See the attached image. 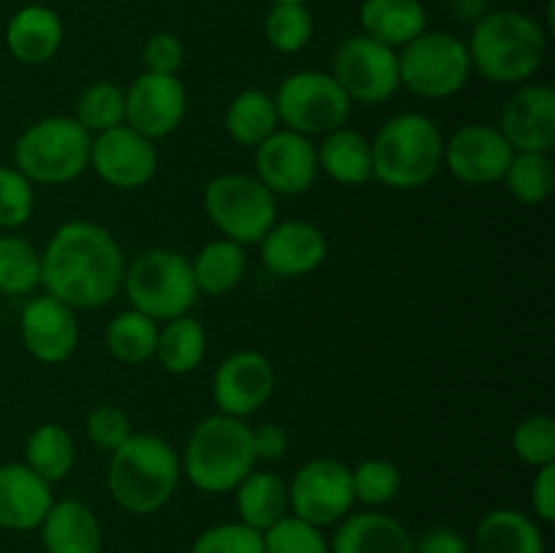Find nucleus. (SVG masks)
<instances>
[{"instance_id":"nucleus-1","label":"nucleus","mask_w":555,"mask_h":553,"mask_svg":"<svg viewBox=\"0 0 555 553\" xmlns=\"http://www.w3.org/2000/svg\"><path fill=\"white\" fill-rule=\"evenodd\" d=\"M128 260L108 228L70 220L52 233L41 253V285L47 296L70 309H98L122 293Z\"/></svg>"},{"instance_id":"nucleus-2","label":"nucleus","mask_w":555,"mask_h":553,"mask_svg":"<svg viewBox=\"0 0 555 553\" xmlns=\"http://www.w3.org/2000/svg\"><path fill=\"white\" fill-rule=\"evenodd\" d=\"M472 70L493 85H526L547 57V30L524 11H488L466 41Z\"/></svg>"},{"instance_id":"nucleus-3","label":"nucleus","mask_w":555,"mask_h":553,"mask_svg":"<svg viewBox=\"0 0 555 553\" xmlns=\"http://www.w3.org/2000/svg\"><path fill=\"white\" fill-rule=\"evenodd\" d=\"M108 455V493L125 513L152 515L171 502L182 480V461L171 442L157 434H130Z\"/></svg>"},{"instance_id":"nucleus-4","label":"nucleus","mask_w":555,"mask_h":553,"mask_svg":"<svg viewBox=\"0 0 555 553\" xmlns=\"http://www.w3.org/2000/svg\"><path fill=\"white\" fill-rule=\"evenodd\" d=\"M442 160V130L421 112L396 114L372 139V179L390 190L426 188L439 173Z\"/></svg>"},{"instance_id":"nucleus-5","label":"nucleus","mask_w":555,"mask_h":553,"mask_svg":"<svg viewBox=\"0 0 555 553\" xmlns=\"http://www.w3.org/2000/svg\"><path fill=\"white\" fill-rule=\"evenodd\" d=\"M182 475L204 493H231L255 470L253 428L242 417L206 415L184 442Z\"/></svg>"},{"instance_id":"nucleus-6","label":"nucleus","mask_w":555,"mask_h":553,"mask_svg":"<svg viewBox=\"0 0 555 553\" xmlns=\"http://www.w3.org/2000/svg\"><path fill=\"white\" fill-rule=\"evenodd\" d=\"M122 291L130 309L146 314L155 323L190 314L198 301L193 266L179 249L150 247L135 255L125 269Z\"/></svg>"},{"instance_id":"nucleus-7","label":"nucleus","mask_w":555,"mask_h":553,"mask_svg":"<svg viewBox=\"0 0 555 553\" xmlns=\"http://www.w3.org/2000/svg\"><path fill=\"white\" fill-rule=\"evenodd\" d=\"M92 136L74 117H43L14 144V168L33 184H68L90 168Z\"/></svg>"},{"instance_id":"nucleus-8","label":"nucleus","mask_w":555,"mask_h":553,"mask_svg":"<svg viewBox=\"0 0 555 553\" xmlns=\"http://www.w3.org/2000/svg\"><path fill=\"white\" fill-rule=\"evenodd\" d=\"M204 211L222 239L258 244L280 217L276 195L255 173H220L204 188Z\"/></svg>"},{"instance_id":"nucleus-9","label":"nucleus","mask_w":555,"mask_h":553,"mask_svg":"<svg viewBox=\"0 0 555 553\" xmlns=\"http://www.w3.org/2000/svg\"><path fill=\"white\" fill-rule=\"evenodd\" d=\"M472 74L466 41L448 30H423L399 49L401 87L426 101L453 98L464 90Z\"/></svg>"},{"instance_id":"nucleus-10","label":"nucleus","mask_w":555,"mask_h":553,"mask_svg":"<svg viewBox=\"0 0 555 553\" xmlns=\"http://www.w3.org/2000/svg\"><path fill=\"white\" fill-rule=\"evenodd\" d=\"M274 106L282 128L314 139L345 128L352 101L325 70H296L276 87Z\"/></svg>"},{"instance_id":"nucleus-11","label":"nucleus","mask_w":555,"mask_h":553,"mask_svg":"<svg viewBox=\"0 0 555 553\" xmlns=\"http://www.w3.org/2000/svg\"><path fill=\"white\" fill-rule=\"evenodd\" d=\"M331 76L352 103L377 106L399 92V52L358 33L336 47Z\"/></svg>"},{"instance_id":"nucleus-12","label":"nucleus","mask_w":555,"mask_h":553,"mask_svg":"<svg viewBox=\"0 0 555 553\" xmlns=\"http://www.w3.org/2000/svg\"><path fill=\"white\" fill-rule=\"evenodd\" d=\"M287 499H291V515L307 524L320 529L339 524L356 507L350 466L331 455L309 459L287 483Z\"/></svg>"},{"instance_id":"nucleus-13","label":"nucleus","mask_w":555,"mask_h":553,"mask_svg":"<svg viewBox=\"0 0 555 553\" xmlns=\"http://www.w3.org/2000/svg\"><path fill=\"white\" fill-rule=\"evenodd\" d=\"M155 141L141 136L130 125L92 136L90 168L101 182L114 190H139L152 182L157 171Z\"/></svg>"},{"instance_id":"nucleus-14","label":"nucleus","mask_w":555,"mask_h":553,"mask_svg":"<svg viewBox=\"0 0 555 553\" xmlns=\"http://www.w3.org/2000/svg\"><path fill=\"white\" fill-rule=\"evenodd\" d=\"M318 173V146L309 136L276 128L255 146V177L274 195L307 193Z\"/></svg>"},{"instance_id":"nucleus-15","label":"nucleus","mask_w":555,"mask_h":553,"mask_svg":"<svg viewBox=\"0 0 555 553\" xmlns=\"http://www.w3.org/2000/svg\"><path fill=\"white\" fill-rule=\"evenodd\" d=\"M274 388L276 374L269 358L258 350H238L217 366L211 380V399L222 415L244 421L269 404Z\"/></svg>"},{"instance_id":"nucleus-16","label":"nucleus","mask_w":555,"mask_h":553,"mask_svg":"<svg viewBox=\"0 0 555 553\" xmlns=\"http://www.w3.org/2000/svg\"><path fill=\"white\" fill-rule=\"evenodd\" d=\"M513 155V146L507 144L502 130L486 123H472L444 141L442 166H448L459 182L486 188L502 182Z\"/></svg>"},{"instance_id":"nucleus-17","label":"nucleus","mask_w":555,"mask_h":553,"mask_svg":"<svg viewBox=\"0 0 555 553\" xmlns=\"http://www.w3.org/2000/svg\"><path fill=\"white\" fill-rule=\"evenodd\" d=\"M188 114V90L179 76L141 74L125 90V125L157 141L171 136Z\"/></svg>"},{"instance_id":"nucleus-18","label":"nucleus","mask_w":555,"mask_h":553,"mask_svg":"<svg viewBox=\"0 0 555 553\" xmlns=\"http://www.w3.org/2000/svg\"><path fill=\"white\" fill-rule=\"evenodd\" d=\"M20 336L25 350L38 363H65L79 347V320L76 309L52 296H38L25 304L20 314Z\"/></svg>"},{"instance_id":"nucleus-19","label":"nucleus","mask_w":555,"mask_h":553,"mask_svg":"<svg viewBox=\"0 0 555 553\" xmlns=\"http://www.w3.org/2000/svg\"><path fill=\"white\" fill-rule=\"evenodd\" d=\"M499 130L513 152H545L555 146V90L526 81L507 98Z\"/></svg>"},{"instance_id":"nucleus-20","label":"nucleus","mask_w":555,"mask_h":553,"mask_svg":"<svg viewBox=\"0 0 555 553\" xmlns=\"http://www.w3.org/2000/svg\"><path fill=\"white\" fill-rule=\"evenodd\" d=\"M258 244L263 266L282 280L312 274L328 255L325 233L307 220H276L274 228Z\"/></svg>"},{"instance_id":"nucleus-21","label":"nucleus","mask_w":555,"mask_h":553,"mask_svg":"<svg viewBox=\"0 0 555 553\" xmlns=\"http://www.w3.org/2000/svg\"><path fill=\"white\" fill-rule=\"evenodd\" d=\"M54 504L52 486L27 464H0V529L33 531Z\"/></svg>"},{"instance_id":"nucleus-22","label":"nucleus","mask_w":555,"mask_h":553,"mask_svg":"<svg viewBox=\"0 0 555 553\" xmlns=\"http://www.w3.org/2000/svg\"><path fill=\"white\" fill-rule=\"evenodd\" d=\"M5 49L22 65H43L63 47V20L49 5H22L5 25Z\"/></svg>"},{"instance_id":"nucleus-23","label":"nucleus","mask_w":555,"mask_h":553,"mask_svg":"<svg viewBox=\"0 0 555 553\" xmlns=\"http://www.w3.org/2000/svg\"><path fill=\"white\" fill-rule=\"evenodd\" d=\"M328 545L331 553H412V535L393 515L363 510L339 520Z\"/></svg>"},{"instance_id":"nucleus-24","label":"nucleus","mask_w":555,"mask_h":553,"mask_svg":"<svg viewBox=\"0 0 555 553\" xmlns=\"http://www.w3.org/2000/svg\"><path fill=\"white\" fill-rule=\"evenodd\" d=\"M38 529L47 553H101V520L79 499H54Z\"/></svg>"},{"instance_id":"nucleus-25","label":"nucleus","mask_w":555,"mask_h":553,"mask_svg":"<svg viewBox=\"0 0 555 553\" xmlns=\"http://www.w3.org/2000/svg\"><path fill=\"white\" fill-rule=\"evenodd\" d=\"M475 553H545V537L537 518L520 510L499 507L477 524Z\"/></svg>"},{"instance_id":"nucleus-26","label":"nucleus","mask_w":555,"mask_h":553,"mask_svg":"<svg viewBox=\"0 0 555 553\" xmlns=\"http://www.w3.org/2000/svg\"><path fill=\"white\" fill-rule=\"evenodd\" d=\"M358 16L363 36L396 52L426 30V5L421 0H363Z\"/></svg>"},{"instance_id":"nucleus-27","label":"nucleus","mask_w":555,"mask_h":553,"mask_svg":"<svg viewBox=\"0 0 555 553\" xmlns=\"http://www.w3.org/2000/svg\"><path fill=\"white\" fill-rule=\"evenodd\" d=\"M318 146V168L334 182L356 188L372 182V141L352 128H336Z\"/></svg>"},{"instance_id":"nucleus-28","label":"nucleus","mask_w":555,"mask_h":553,"mask_svg":"<svg viewBox=\"0 0 555 553\" xmlns=\"http://www.w3.org/2000/svg\"><path fill=\"white\" fill-rule=\"evenodd\" d=\"M233 493H236L238 520L258 531H266L291 513L287 483L274 472L253 470L233 488Z\"/></svg>"},{"instance_id":"nucleus-29","label":"nucleus","mask_w":555,"mask_h":553,"mask_svg":"<svg viewBox=\"0 0 555 553\" xmlns=\"http://www.w3.org/2000/svg\"><path fill=\"white\" fill-rule=\"evenodd\" d=\"M190 266H193L198 293L228 296L242 285L244 274H247V253L242 244L231 242V239H215L198 249Z\"/></svg>"},{"instance_id":"nucleus-30","label":"nucleus","mask_w":555,"mask_h":553,"mask_svg":"<svg viewBox=\"0 0 555 553\" xmlns=\"http://www.w3.org/2000/svg\"><path fill=\"white\" fill-rule=\"evenodd\" d=\"M206 329L193 314L166 320L157 331L155 358L168 374H190L204 363Z\"/></svg>"},{"instance_id":"nucleus-31","label":"nucleus","mask_w":555,"mask_h":553,"mask_svg":"<svg viewBox=\"0 0 555 553\" xmlns=\"http://www.w3.org/2000/svg\"><path fill=\"white\" fill-rule=\"evenodd\" d=\"M222 125H225L228 136H231L238 146L255 150L260 141H266L276 128H280L274 95H269V92L263 90L238 92V95L228 103Z\"/></svg>"},{"instance_id":"nucleus-32","label":"nucleus","mask_w":555,"mask_h":553,"mask_svg":"<svg viewBox=\"0 0 555 553\" xmlns=\"http://www.w3.org/2000/svg\"><path fill=\"white\" fill-rule=\"evenodd\" d=\"M25 464L49 486L65 480L76 464V442L68 428L60 423H41L33 428L25 442Z\"/></svg>"},{"instance_id":"nucleus-33","label":"nucleus","mask_w":555,"mask_h":553,"mask_svg":"<svg viewBox=\"0 0 555 553\" xmlns=\"http://www.w3.org/2000/svg\"><path fill=\"white\" fill-rule=\"evenodd\" d=\"M157 331L160 325L135 309L114 314L106 325V347L114 361L128 363V366H141V363L155 358Z\"/></svg>"},{"instance_id":"nucleus-34","label":"nucleus","mask_w":555,"mask_h":553,"mask_svg":"<svg viewBox=\"0 0 555 553\" xmlns=\"http://www.w3.org/2000/svg\"><path fill=\"white\" fill-rule=\"evenodd\" d=\"M504 188L518 204L537 206L553 195L555 168L545 152H515L502 177Z\"/></svg>"},{"instance_id":"nucleus-35","label":"nucleus","mask_w":555,"mask_h":553,"mask_svg":"<svg viewBox=\"0 0 555 553\" xmlns=\"http://www.w3.org/2000/svg\"><path fill=\"white\" fill-rule=\"evenodd\" d=\"M41 285V253L16 233L0 236V293L27 296Z\"/></svg>"},{"instance_id":"nucleus-36","label":"nucleus","mask_w":555,"mask_h":553,"mask_svg":"<svg viewBox=\"0 0 555 553\" xmlns=\"http://www.w3.org/2000/svg\"><path fill=\"white\" fill-rule=\"evenodd\" d=\"M76 123L90 136L125 125V90L117 81H92L76 98Z\"/></svg>"},{"instance_id":"nucleus-37","label":"nucleus","mask_w":555,"mask_h":553,"mask_svg":"<svg viewBox=\"0 0 555 553\" xmlns=\"http://www.w3.org/2000/svg\"><path fill=\"white\" fill-rule=\"evenodd\" d=\"M314 20L304 3L271 5L263 22V36L269 47L282 54H296L312 41Z\"/></svg>"},{"instance_id":"nucleus-38","label":"nucleus","mask_w":555,"mask_h":553,"mask_svg":"<svg viewBox=\"0 0 555 553\" xmlns=\"http://www.w3.org/2000/svg\"><path fill=\"white\" fill-rule=\"evenodd\" d=\"M352 472V491L356 502L377 510L393 502L401 491V472L388 459H366Z\"/></svg>"},{"instance_id":"nucleus-39","label":"nucleus","mask_w":555,"mask_h":553,"mask_svg":"<svg viewBox=\"0 0 555 553\" xmlns=\"http://www.w3.org/2000/svg\"><path fill=\"white\" fill-rule=\"evenodd\" d=\"M263 551L266 553H331L328 540H325L320 526L307 524L287 513L285 518L276 520L274 526L263 531Z\"/></svg>"},{"instance_id":"nucleus-40","label":"nucleus","mask_w":555,"mask_h":553,"mask_svg":"<svg viewBox=\"0 0 555 553\" xmlns=\"http://www.w3.org/2000/svg\"><path fill=\"white\" fill-rule=\"evenodd\" d=\"M36 211V190L33 182L14 166H0V228L16 231Z\"/></svg>"},{"instance_id":"nucleus-41","label":"nucleus","mask_w":555,"mask_h":553,"mask_svg":"<svg viewBox=\"0 0 555 553\" xmlns=\"http://www.w3.org/2000/svg\"><path fill=\"white\" fill-rule=\"evenodd\" d=\"M513 450L524 464H555V421L551 415H529L518 423L513 434Z\"/></svg>"},{"instance_id":"nucleus-42","label":"nucleus","mask_w":555,"mask_h":553,"mask_svg":"<svg viewBox=\"0 0 555 553\" xmlns=\"http://www.w3.org/2000/svg\"><path fill=\"white\" fill-rule=\"evenodd\" d=\"M190 553H266L263 531L253 529L242 520H228V524H217L201 531Z\"/></svg>"},{"instance_id":"nucleus-43","label":"nucleus","mask_w":555,"mask_h":553,"mask_svg":"<svg viewBox=\"0 0 555 553\" xmlns=\"http://www.w3.org/2000/svg\"><path fill=\"white\" fill-rule=\"evenodd\" d=\"M85 432L87 439H90L95 448L112 453L119 445L128 442L130 434H133V426H130V417L125 415L117 404H101L87 415Z\"/></svg>"},{"instance_id":"nucleus-44","label":"nucleus","mask_w":555,"mask_h":553,"mask_svg":"<svg viewBox=\"0 0 555 553\" xmlns=\"http://www.w3.org/2000/svg\"><path fill=\"white\" fill-rule=\"evenodd\" d=\"M141 65H144L146 74L177 76L184 65V43L168 30L155 33L141 49Z\"/></svg>"},{"instance_id":"nucleus-45","label":"nucleus","mask_w":555,"mask_h":553,"mask_svg":"<svg viewBox=\"0 0 555 553\" xmlns=\"http://www.w3.org/2000/svg\"><path fill=\"white\" fill-rule=\"evenodd\" d=\"M287 448H291V437L280 423H263V426L253 428L255 461H280L285 459Z\"/></svg>"},{"instance_id":"nucleus-46","label":"nucleus","mask_w":555,"mask_h":553,"mask_svg":"<svg viewBox=\"0 0 555 553\" xmlns=\"http://www.w3.org/2000/svg\"><path fill=\"white\" fill-rule=\"evenodd\" d=\"M531 507L542 524L555 520V464L540 466L531 483Z\"/></svg>"},{"instance_id":"nucleus-47","label":"nucleus","mask_w":555,"mask_h":553,"mask_svg":"<svg viewBox=\"0 0 555 553\" xmlns=\"http://www.w3.org/2000/svg\"><path fill=\"white\" fill-rule=\"evenodd\" d=\"M412 553H469L464 535L450 526H437L417 540H412Z\"/></svg>"},{"instance_id":"nucleus-48","label":"nucleus","mask_w":555,"mask_h":553,"mask_svg":"<svg viewBox=\"0 0 555 553\" xmlns=\"http://www.w3.org/2000/svg\"><path fill=\"white\" fill-rule=\"evenodd\" d=\"M448 5L464 25H477L488 14V0H448Z\"/></svg>"},{"instance_id":"nucleus-49","label":"nucleus","mask_w":555,"mask_h":553,"mask_svg":"<svg viewBox=\"0 0 555 553\" xmlns=\"http://www.w3.org/2000/svg\"><path fill=\"white\" fill-rule=\"evenodd\" d=\"M271 5H280V3H304L307 5V0H269Z\"/></svg>"}]
</instances>
